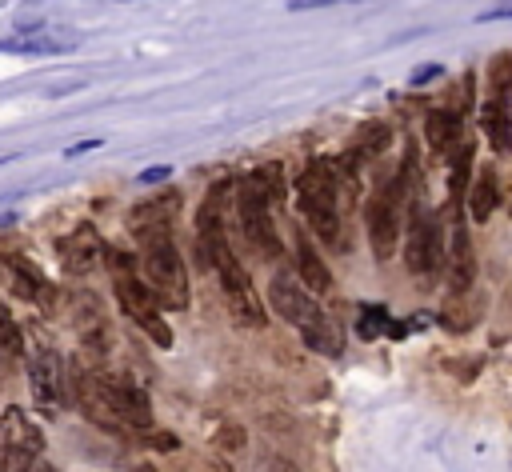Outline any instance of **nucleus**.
<instances>
[{"label": "nucleus", "mask_w": 512, "mask_h": 472, "mask_svg": "<svg viewBox=\"0 0 512 472\" xmlns=\"http://www.w3.org/2000/svg\"><path fill=\"white\" fill-rule=\"evenodd\" d=\"M72 396L80 400V408L88 412V420L116 428V432H144L152 424L148 412V396L120 380V376H104V372H76L72 380Z\"/></svg>", "instance_id": "nucleus-1"}, {"label": "nucleus", "mask_w": 512, "mask_h": 472, "mask_svg": "<svg viewBox=\"0 0 512 472\" xmlns=\"http://www.w3.org/2000/svg\"><path fill=\"white\" fill-rule=\"evenodd\" d=\"M356 196V168L340 160H312L308 172L296 180V200L304 220L320 232L324 244L340 240V196Z\"/></svg>", "instance_id": "nucleus-2"}, {"label": "nucleus", "mask_w": 512, "mask_h": 472, "mask_svg": "<svg viewBox=\"0 0 512 472\" xmlns=\"http://www.w3.org/2000/svg\"><path fill=\"white\" fill-rule=\"evenodd\" d=\"M268 300H272L276 316H284L288 324L300 328V336H304V344H308L312 352H320V356H340V348H344L340 324L312 300V292H308L300 280H292L288 272H276V276H272V288H268Z\"/></svg>", "instance_id": "nucleus-3"}, {"label": "nucleus", "mask_w": 512, "mask_h": 472, "mask_svg": "<svg viewBox=\"0 0 512 472\" xmlns=\"http://www.w3.org/2000/svg\"><path fill=\"white\" fill-rule=\"evenodd\" d=\"M280 188H284V180H280V168H272V164L260 168V172H252V176H244L240 188H236L240 228H244L248 244L260 256H268V260H276L284 252L280 248V236H276V224H272V212H268V204L280 196Z\"/></svg>", "instance_id": "nucleus-4"}, {"label": "nucleus", "mask_w": 512, "mask_h": 472, "mask_svg": "<svg viewBox=\"0 0 512 472\" xmlns=\"http://www.w3.org/2000/svg\"><path fill=\"white\" fill-rule=\"evenodd\" d=\"M104 260H108V268H112V288H116V300H120L124 316H128L136 328H144L152 344L172 348V328H168V320L160 316V304H156V296L148 292V284L136 280L132 256H128L124 248H104Z\"/></svg>", "instance_id": "nucleus-5"}, {"label": "nucleus", "mask_w": 512, "mask_h": 472, "mask_svg": "<svg viewBox=\"0 0 512 472\" xmlns=\"http://www.w3.org/2000/svg\"><path fill=\"white\" fill-rule=\"evenodd\" d=\"M140 264H144V276H148V292L156 296L160 308H188V276H184V260L172 244V232H152V236H140Z\"/></svg>", "instance_id": "nucleus-6"}, {"label": "nucleus", "mask_w": 512, "mask_h": 472, "mask_svg": "<svg viewBox=\"0 0 512 472\" xmlns=\"http://www.w3.org/2000/svg\"><path fill=\"white\" fill-rule=\"evenodd\" d=\"M40 448H44L40 428L20 408H4V416H0V472H28L36 464Z\"/></svg>", "instance_id": "nucleus-7"}, {"label": "nucleus", "mask_w": 512, "mask_h": 472, "mask_svg": "<svg viewBox=\"0 0 512 472\" xmlns=\"http://www.w3.org/2000/svg\"><path fill=\"white\" fill-rule=\"evenodd\" d=\"M408 268L416 276H432L440 264H444V228H440V216L424 212L416 200H412V212H408Z\"/></svg>", "instance_id": "nucleus-8"}, {"label": "nucleus", "mask_w": 512, "mask_h": 472, "mask_svg": "<svg viewBox=\"0 0 512 472\" xmlns=\"http://www.w3.org/2000/svg\"><path fill=\"white\" fill-rule=\"evenodd\" d=\"M28 388H32V404L44 416H56L60 400H64V364L52 348H40L28 364Z\"/></svg>", "instance_id": "nucleus-9"}, {"label": "nucleus", "mask_w": 512, "mask_h": 472, "mask_svg": "<svg viewBox=\"0 0 512 472\" xmlns=\"http://www.w3.org/2000/svg\"><path fill=\"white\" fill-rule=\"evenodd\" d=\"M72 44H76V36H68L52 24H24L8 36H0V52H20V56H52Z\"/></svg>", "instance_id": "nucleus-10"}, {"label": "nucleus", "mask_w": 512, "mask_h": 472, "mask_svg": "<svg viewBox=\"0 0 512 472\" xmlns=\"http://www.w3.org/2000/svg\"><path fill=\"white\" fill-rule=\"evenodd\" d=\"M100 260H104V240H100V232H96L88 220L76 224V228L60 240V264H64V272L84 276V272H92Z\"/></svg>", "instance_id": "nucleus-11"}, {"label": "nucleus", "mask_w": 512, "mask_h": 472, "mask_svg": "<svg viewBox=\"0 0 512 472\" xmlns=\"http://www.w3.org/2000/svg\"><path fill=\"white\" fill-rule=\"evenodd\" d=\"M444 260H448V296L472 292V284H476V256H472V240H468L464 224H452V240H448Z\"/></svg>", "instance_id": "nucleus-12"}, {"label": "nucleus", "mask_w": 512, "mask_h": 472, "mask_svg": "<svg viewBox=\"0 0 512 472\" xmlns=\"http://www.w3.org/2000/svg\"><path fill=\"white\" fill-rule=\"evenodd\" d=\"M388 140H392V132H388V124L384 120H364L360 128H356V136H352V148L344 152V164H360V160H372V156H380L384 148H388Z\"/></svg>", "instance_id": "nucleus-13"}, {"label": "nucleus", "mask_w": 512, "mask_h": 472, "mask_svg": "<svg viewBox=\"0 0 512 472\" xmlns=\"http://www.w3.org/2000/svg\"><path fill=\"white\" fill-rule=\"evenodd\" d=\"M8 272H12V284H16V292H20L24 300H32V304H40V308L52 304V284L44 280V272H40L36 264L12 256V260H8Z\"/></svg>", "instance_id": "nucleus-14"}, {"label": "nucleus", "mask_w": 512, "mask_h": 472, "mask_svg": "<svg viewBox=\"0 0 512 472\" xmlns=\"http://www.w3.org/2000/svg\"><path fill=\"white\" fill-rule=\"evenodd\" d=\"M480 124H484L492 148H496V152H508V144H512V128H508V124H512V116H508V96L492 92L488 104L480 108Z\"/></svg>", "instance_id": "nucleus-15"}, {"label": "nucleus", "mask_w": 512, "mask_h": 472, "mask_svg": "<svg viewBox=\"0 0 512 472\" xmlns=\"http://www.w3.org/2000/svg\"><path fill=\"white\" fill-rule=\"evenodd\" d=\"M464 192H468V212H472V220H480V224H484V220L496 212V204H500L496 172H488V168H484V172H480Z\"/></svg>", "instance_id": "nucleus-16"}, {"label": "nucleus", "mask_w": 512, "mask_h": 472, "mask_svg": "<svg viewBox=\"0 0 512 472\" xmlns=\"http://www.w3.org/2000/svg\"><path fill=\"white\" fill-rule=\"evenodd\" d=\"M424 136L436 152H452L456 136H460V112L456 108H440V112H428L424 120Z\"/></svg>", "instance_id": "nucleus-17"}, {"label": "nucleus", "mask_w": 512, "mask_h": 472, "mask_svg": "<svg viewBox=\"0 0 512 472\" xmlns=\"http://www.w3.org/2000/svg\"><path fill=\"white\" fill-rule=\"evenodd\" d=\"M224 300H228V312H232V320L240 324V328H264V304H260V296H256V288H236V292H224Z\"/></svg>", "instance_id": "nucleus-18"}, {"label": "nucleus", "mask_w": 512, "mask_h": 472, "mask_svg": "<svg viewBox=\"0 0 512 472\" xmlns=\"http://www.w3.org/2000/svg\"><path fill=\"white\" fill-rule=\"evenodd\" d=\"M300 280H304V288L308 292H328L332 288V272H328V264L320 260V252L308 244V240H300Z\"/></svg>", "instance_id": "nucleus-19"}, {"label": "nucleus", "mask_w": 512, "mask_h": 472, "mask_svg": "<svg viewBox=\"0 0 512 472\" xmlns=\"http://www.w3.org/2000/svg\"><path fill=\"white\" fill-rule=\"evenodd\" d=\"M468 176H472V144H460V148L452 152V164H448V196H452V200L464 196Z\"/></svg>", "instance_id": "nucleus-20"}, {"label": "nucleus", "mask_w": 512, "mask_h": 472, "mask_svg": "<svg viewBox=\"0 0 512 472\" xmlns=\"http://www.w3.org/2000/svg\"><path fill=\"white\" fill-rule=\"evenodd\" d=\"M472 292H460V296H448V304H444V328H452V332H464V328H472V316H476V304L468 300Z\"/></svg>", "instance_id": "nucleus-21"}, {"label": "nucleus", "mask_w": 512, "mask_h": 472, "mask_svg": "<svg viewBox=\"0 0 512 472\" xmlns=\"http://www.w3.org/2000/svg\"><path fill=\"white\" fill-rule=\"evenodd\" d=\"M384 328H388V312L376 308V304H364L360 308V320H356V332L364 340H376V336H384Z\"/></svg>", "instance_id": "nucleus-22"}, {"label": "nucleus", "mask_w": 512, "mask_h": 472, "mask_svg": "<svg viewBox=\"0 0 512 472\" xmlns=\"http://www.w3.org/2000/svg\"><path fill=\"white\" fill-rule=\"evenodd\" d=\"M24 348V340H20V328H16V316L0 304V352L4 356H16Z\"/></svg>", "instance_id": "nucleus-23"}, {"label": "nucleus", "mask_w": 512, "mask_h": 472, "mask_svg": "<svg viewBox=\"0 0 512 472\" xmlns=\"http://www.w3.org/2000/svg\"><path fill=\"white\" fill-rule=\"evenodd\" d=\"M144 444H148V448H160V452H172V448H176V436H172V432H148Z\"/></svg>", "instance_id": "nucleus-24"}, {"label": "nucleus", "mask_w": 512, "mask_h": 472, "mask_svg": "<svg viewBox=\"0 0 512 472\" xmlns=\"http://www.w3.org/2000/svg\"><path fill=\"white\" fill-rule=\"evenodd\" d=\"M168 176H172L168 164H160V168H144V172H140V184H160V180H168Z\"/></svg>", "instance_id": "nucleus-25"}, {"label": "nucleus", "mask_w": 512, "mask_h": 472, "mask_svg": "<svg viewBox=\"0 0 512 472\" xmlns=\"http://www.w3.org/2000/svg\"><path fill=\"white\" fill-rule=\"evenodd\" d=\"M440 72H444L440 64H424V68H416V72H412V84H428V80H436Z\"/></svg>", "instance_id": "nucleus-26"}, {"label": "nucleus", "mask_w": 512, "mask_h": 472, "mask_svg": "<svg viewBox=\"0 0 512 472\" xmlns=\"http://www.w3.org/2000/svg\"><path fill=\"white\" fill-rule=\"evenodd\" d=\"M244 444V432L240 428H224L220 432V448H240Z\"/></svg>", "instance_id": "nucleus-27"}, {"label": "nucleus", "mask_w": 512, "mask_h": 472, "mask_svg": "<svg viewBox=\"0 0 512 472\" xmlns=\"http://www.w3.org/2000/svg\"><path fill=\"white\" fill-rule=\"evenodd\" d=\"M92 148H100V136H88V140H80V144H72V148H64V156L72 160V156H80V152H92Z\"/></svg>", "instance_id": "nucleus-28"}, {"label": "nucleus", "mask_w": 512, "mask_h": 472, "mask_svg": "<svg viewBox=\"0 0 512 472\" xmlns=\"http://www.w3.org/2000/svg\"><path fill=\"white\" fill-rule=\"evenodd\" d=\"M328 4H340V0H288L292 12H304V8H328Z\"/></svg>", "instance_id": "nucleus-29"}, {"label": "nucleus", "mask_w": 512, "mask_h": 472, "mask_svg": "<svg viewBox=\"0 0 512 472\" xmlns=\"http://www.w3.org/2000/svg\"><path fill=\"white\" fill-rule=\"evenodd\" d=\"M208 472H232L228 464H208Z\"/></svg>", "instance_id": "nucleus-30"}, {"label": "nucleus", "mask_w": 512, "mask_h": 472, "mask_svg": "<svg viewBox=\"0 0 512 472\" xmlns=\"http://www.w3.org/2000/svg\"><path fill=\"white\" fill-rule=\"evenodd\" d=\"M140 472H152V468H140Z\"/></svg>", "instance_id": "nucleus-31"}]
</instances>
